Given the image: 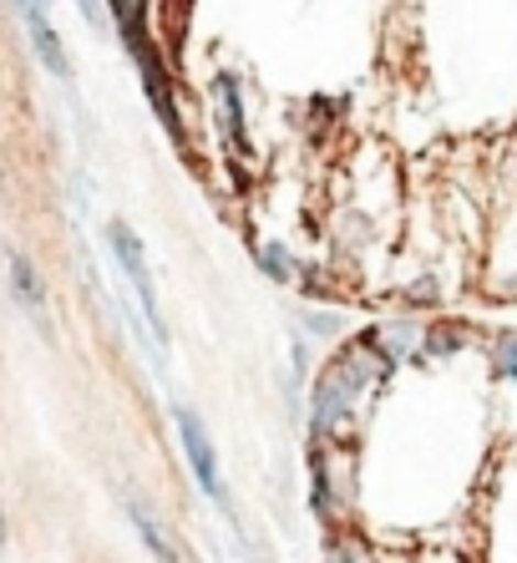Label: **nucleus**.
<instances>
[{"label": "nucleus", "instance_id": "nucleus-12", "mask_svg": "<svg viewBox=\"0 0 517 563\" xmlns=\"http://www.w3.org/2000/svg\"><path fill=\"white\" fill-rule=\"evenodd\" d=\"M77 5H81V15H87V26L102 31V5H97V0H77Z\"/></svg>", "mask_w": 517, "mask_h": 563}, {"label": "nucleus", "instance_id": "nucleus-14", "mask_svg": "<svg viewBox=\"0 0 517 563\" xmlns=\"http://www.w3.org/2000/svg\"><path fill=\"white\" fill-rule=\"evenodd\" d=\"M0 549H6V503H0Z\"/></svg>", "mask_w": 517, "mask_h": 563}, {"label": "nucleus", "instance_id": "nucleus-1", "mask_svg": "<svg viewBox=\"0 0 517 563\" xmlns=\"http://www.w3.org/2000/svg\"><path fill=\"white\" fill-rule=\"evenodd\" d=\"M386 371H391V355L381 351L375 335L340 345V355L320 371V380H315V407H310L315 432L320 437L345 432V421H350V411H355V401H361V391L371 380L386 376Z\"/></svg>", "mask_w": 517, "mask_h": 563}, {"label": "nucleus", "instance_id": "nucleus-9", "mask_svg": "<svg viewBox=\"0 0 517 563\" xmlns=\"http://www.w3.org/2000/svg\"><path fill=\"white\" fill-rule=\"evenodd\" d=\"M497 376L517 380V335H503V341H497Z\"/></svg>", "mask_w": 517, "mask_h": 563}, {"label": "nucleus", "instance_id": "nucleus-6", "mask_svg": "<svg viewBox=\"0 0 517 563\" xmlns=\"http://www.w3.org/2000/svg\"><path fill=\"white\" fill-rule=\"evenodd\" d=\"M213 97H219V128L229 143H244V87L233 71H219L213 81Z\"/></svg>", "mask_w": 517, "mask_h": 563}, {"label": "nucleus", "instance_id": "nucleus-5", "mask_svg": "<svg viewBox=\"0 0 517 563\" xmlns=\"http://www.w3.org/2000/svg\"><path fill=\"white\" fill-rule=\"evenodd\" d=\"M11 295H15V305L41 325V335H52V320H46V285H41L36 264H31L26 254H11Z\"/></svg>", "mask_w": 517, "mask_h": 563}, {"label": "nucleus", "instance_id": "nucleus-7", "mask_svg": "<svg viewBox=\"0 0 517 563\" xmlns=\"http://www.w3.org/2000/svg\"><path fill=\"white\" fill-rule=\"evenodd\" d=\"M128 518H132V528H138V538L147 543V553H153V559H178V549H173V538L153 523V512H147L138 498H128Z\"/></svg>", "mask_w": 517, "mask_h": 563}, {"label": "nucleus", "instance_id": "nucleus-10", "mask_svg": "<svg viewBox=\"0 0 517 563\" xmlns=\"http://www.w3.org/2000/svg\"><path fill=\"white\" fill-rule=\"evenodd\" d=\"M305 330H315V335H340V314L310 310V314H305Z\"/></svg>", "mask_w": 517, "mask_h": 563}, {"label": "nucleus", "instance_id": "nucleus-3", "mask_svg": "<svg viewBox=\"0 0 517 563\" xmlns=\"http://www.w3.org/2000/svg\"><path fill=\"white\" fill-rule=\"evenodd\" d=\"M173 421H178V442H183V457H188V472H194L198 493L229 512V487H223L219 452H213V437H208L204 417H198L194 407H173Z\"/></svg>", "mask_w": 517, "mask_h": 563}, {"label": "nucleus", "instance_id": "nucleus-13", "mask_svg": "<svg viewBox=\"0 0 517 563\" xmlns=\"http://www.w3.org/2000/svg\"><path fill=\"white\" fill-rule=\"evenodd\" d=\"M26 5H46L52 11V0H15V11H26Z\"/></svg>", "mask_w": 517, "mask_h": 563}, {"label": "nucleus", "instance_id": "nucleus-11", "mask_svg": "<svg viewBox=\"0 0 517 563\" xmlns=\"http://www.w3.org/2000/svg\"><path fill=\"white\" fill-rule=\"evenodd\" d=\"M457 335H462V330H457V325H447V330H431V341H427V351H457V345H462V341H457Z\"/></svg>", "mask_w": 517, "mask_h": 563}, {"label": "nucleus", "instance_id": "nucleus-4", "mask_svg": "<svg viewBox=\"0 0 517 563\" xmlns=\"http://www.w3.org/2000/svg\"><path fill=\"white\" fill-rule=\"evenodd\" d=\"M26 31H31V46H36V56H41V66L52 71L56 81H72V62H66V46H62V36L52 31V21H46V5H26Z\"/></svg>", "mask_w": 517, "mask_h": 563}, {"label": "nucleus", "instance_id": "nucleus-8", "mask_svg": "<svg viewBox=\"0 0 517 563\" xmlns=\"http://www.w3.org/2000/svg\"><path fill=\"white\" fill-rule=\"evenodd\" d=\"M258 269L274 279V285H295V260L279 244H258Z\"/></svg>", "mask_w": 517, "mask_h": 563}, {"label": "nucleus", "instance_id": "nucleus-2", "mask_svg": "<svg viewBox=\"0 0 517 563\" xmlns=\"http://www.w3.org/2000/svg\"><path fill=\"white\" fill-rule=\"evenodd\" d=\"M107 250H112V260L122 264V275H128L132 295H138V310H143L147 330H153L157 351L168 355V320H163V310H157V289H153V275H147V250H143V239L132 234V223L112 219V223H107Z\"/></svg>", "mask_w": 517, "mask_h": 563}]
</instances>
